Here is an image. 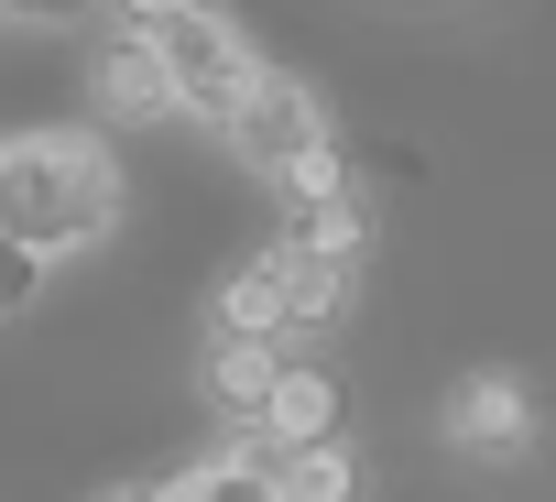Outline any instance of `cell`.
Instances as JSON below:
<instances>
[{"label":"cell","instance_id":"obj_1","mask_svg":"<svg viewBox=\"0 0 556 502\" xmlns=\"http://www.w3.org/2000/svg\"><path fill=\"white\" fill-rule=\"evenodd\" d=\"M110 218H121V175H110L99 142L45 131V142H12V153H0V229H12V240L77 251V240H99Z\"/></svg>","mask_w":556,"mask_h":502},{"label":"cell","instance_id":"obj_2","mask_svg":"<svg viewBox=\"0 0 556 502\" xmlns=\"http://www.w3.org/2000/svg\"><path fill=\"white\" fill-rule=\"evenodd\" d=\"M153 55H164V77H175V110H197V121H240L251 110V88H262V66L240 55V34L218 23V12H186L175 23H153Z\"/></svg>","mask_w":556,"mask_h":502},{"label":"cell","instance_id":"obj_3","mask_svg":"<svg viewBox=\"0 0 556 502\" xmlns=\"http://www.w3.org/2000/svg\"><path fill=\"white\" fill-rule=\"evenodd\" d=\"M229 142H240V164H262V175H285V164H306V153H328V110L295 88V77H262L251 88V110L229 121Z\"/></svg>","mask_w":556,"mask_h":502},{"label":"cell","instance_id":"obj_4","mask_svg":"<svg viewBox=\"0 0 556 502\" xmlns=\"http://www.w3.org/2000/svg\"><path fill=\"white\" fill-rule=\"evenodd\" d=\"M273 393H285V361H273V339H218V350H207V404H218L229 426H262Z\"/></svg>","mask_w":556,"mask_h":502},{"label":"cell","instance_id":"obj_5","mask_svg":"<svg viewBox=\"0 0 556 502\" xmlns=\"http://www.w3.org/2000/svg\"><path fill=\"white\" fill-rule=\"evenodd\" d=\"M207 328H218V339H285V328H295V285H285V263H240V274L218 285Z\"/></svg>","mask_w":556,"mask_h":502},{"label":"cell","instance_id":"obj_6","mask_svg":"<svg viewBox=\"0 0 556 502\" xmlns=\"http://www.w3.org/2000/svg\"><path fill=\"white\" fill-rule=\"evenodd\" d=\"M447 437H458L469 459H513L534 426H523V393H513V382H458V404H447Z\"/></svg>","mask_w":556,"mask_h":502},{"label":"cell","instance_id":"obj_7","mask_svg":"<svg viewBox=\"0 0 556 502\" xmlns=\"http://www.w3.org/2000/svg\"><path fill=\"white\" fill-rule=\"evenodd\" d=\"M99 88H110V110H121V121H153V110H175V77H164L153 34H121V45H110V66H99Z\"/></svg>","mask_w":556,"mask_h":502},{"label":"cell","instance_id":"obj_8","mask_svg":"<svg viewBox=\"0 0 556 502\" xmlns=\"http://www.w3.org/2000/svg\"><path fill=\"white\" fill-rule=\"evenodd\" d=\"M262 437H273V448H306V437H339V382H328V372H295V361H285V393H273Z\"/></svg>","mask_w":556,"mask_h":502},{"label":"cell","instance_id":"obj_9","mask_svg":"<svg viewBox=\"0 0 556 502\" xmlns=\"http://www.w3.org/2000/svg\"><path fill=\"white\" fill-rule=\"evenodd\" d=\"M273 480H285V502H350V448H339V437L273 448Z\"/></svg>","mask_w":556,"mask_h":502},{"label":"cell","instance_id":"obj_10","mask_svg":"<svg viewBox=\"0 0 556 502\" xmlns=\"http://www.w3.org/2000/svg\"><path fill=\"white\" fill-rule=\"evenodd\" d=\"M285 285H295V317H339V296H350V251L285 240Z\"/></svg>","mask_w":556,"mask_h":502},{"label":"cell","instance_id":"obj_11","mask_svg":"<svg viewBox=\"0 0 556 502\" xmlns=\"http://www.w3.org/2000/svg\"><path fill=\"white\" fill-rule=\"evenodd\" d=\"M175 502H285L273 459H207L197 480H175Z\"/></svg>","mask_w":556,"mask_h":502},{"label":"cell","instance_id":"obj_12","mask_svg":"<svg viewBox=\"0 0 556 502\" xmlns=\"http://www.w3.org/2000/svg\"><path fill=\"white\" fill-rule=\"evenodd\" d=\"M45 296V251L34 240H12V229H0V317H23Z\"/></svg>","mask_w":556,"mask_h":502},{"label":"cell","instance_id":"obj_13","mask_svg":"<svg viewBox=\"0 0 556 502\" xmlns=\"http://www.w3.org/2000/svg\"><path fill=\"white\" fill-rule=\"evenodd\" d=\"M285 197H295V208L339 197V153H306V164H285Z\"/></svg>","mask_w":556,"mask_h":502},{"label":"cell","instance_id":"obj_14","mask_svg":"<svg viewBox=\"0 0 556 502\" xmlns=\"http://www.w3.org/2000/svg\"><path fill=\"white\" fill-rule=\"evenodd\" d=\"M99 12H121L131 34H153V23H175V12H186V0H99Z\"/></svg>","mask_w":556,"mask_h":502},{"label":"cell","instance_id":"obj_15","mask_svg":"<svg viewBox=\"0 0 556 502\" xmlns=\"http://www.w3.org/2000/svg\"><path fill=\"white\" fill-rule=\"evenodd\" d=\"M77 12H99V0H23V23H77Z\"/></svg>","mask_w":556,"mask_h":502},{"label":"cell","instance_id":"obj_16","mask_svg":"<svg viewBox=\"0 0 556 502\" xmlns=\"http://www.w3.org/2000/svg\"><path fill=\"white\" fill-rule=\"evenodd\" d=\"M110 502H175V491H110Z\"/></svg>","mask_w":556,"mask_h":502},{"label":"cell","instance_id":"obj_17","mask_svg":"<svg viewBox=\"0 0 556 502\" xmlns=\"http://www.w3.org/2000/svg\"><path fill=\"white\" fill-rule=\"evenodd\" d=\"M0 12H23V0H0Z\"/></svg>","mask_w":556,"mask_h":502}]
</instances>
